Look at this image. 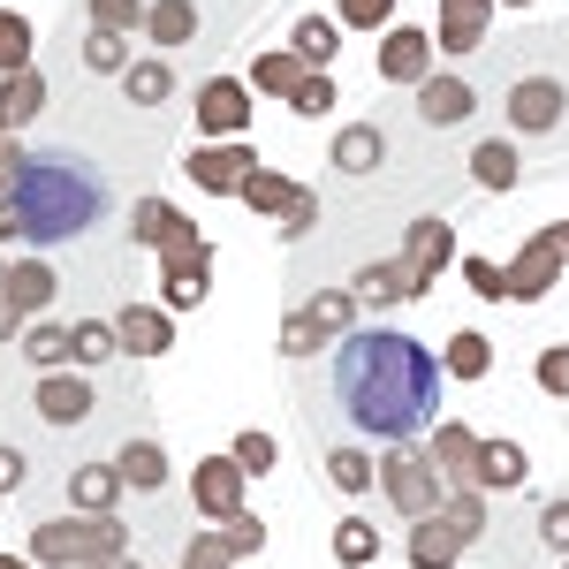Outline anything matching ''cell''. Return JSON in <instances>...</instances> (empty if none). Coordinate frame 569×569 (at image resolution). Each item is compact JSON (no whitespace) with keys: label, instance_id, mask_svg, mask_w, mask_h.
I'll list each match as a JSON object with an SVG mask.
<instances>
[{"label":"cell","instance_id":"obj_8","mask_svg":"<svg viewBox=\"0 0 569 569\" xmlns=\"http://www.w3.org/2000/svg\"><path fill=\"white\" fill-rule=\"evenodd\" d=\"M243 486H251V471H243L236 456H206V463L190 471V501H198L206 525H236V517H243Z\"/></svg>","mask_w":569,"mask_h":569},{"label":"cell","instance_id":"obj_24","mask_svg":"<svg viewBox=\"0 0 569 569\" xmlns=\"http://www.w3.org/2000/svg\"><path fill=\"white\" fill-rule=\"evenodd\" d=\"M46 107V77L39 69H16V77H0V137H23V122Z\"/></svg>","mask_w":569,"mask_h":569},{"label":"cell","instance_id":"obj_9","mask_svg":"<svg viewBox=\"0 0 569 569\" xmlns=\"http://www.w3.org/2000/svg\"><path fill=\"white\" fill-rule=\"evenodd\" d=\"M31 410H39L46 426H84L91 410H99V395H91V372H77V365H61V372H39V388H31Z\"/></svg>","mask_w":569,"mask_h":569},{"label":"cell","instance_id":"obj_7","mask_svg":"<svg viewBox=\"0 0 569 569\" xmlns=\"http://www.w3.org/2000/svg\"><path fill=\"white\" fill-rule=\"evenodd\" d=\"M562 114H569V84L562 77H517L509 84V130L517 137H547V130H562Z\"/></svg>","mask_w":569,"mask_h":569},{"label":"cell","instance_id":"obj_52","mask_svg":"<svg viewBox=\"0 0 569 569\" xmlns=\"http://www.w3.org/2000/svg\"><path fill=\"white\" fill-rule=\"evenodd\" d=\"M23 236V213H16V198H0V243H16Z\"/></svg>","mask_w":569,"mask_h":569},{"label":"cell","instance_id":"obj_11","mask_svg":"<svg viewBox=\"0 0 569 569\" xmlns=\"http://www.w3.org/2000/svg\"><path fill=\"white\" fill-rule=\"evenodd\" d=\"M259 547H266V525L251 517V509H243L236 525H220V531H198V539L182 547V562H176V569H236L243 555H259Z\"/></svg>","mask_w":569,"mask_h":569},{"label":"cell","instance_id":"obj_43","mask_svg":"<svg viewBox=\"0 0 569 569\" xmlns=\"http://www.w3.org/2000/svg\"><path fill=\"white\" fill-rule=\"evenodd\" d=\"M335 23H342V31H388L395 0H335Z\"/></svg>","mask_w":569,"mask_h":569},{"label":"cell","instance_id":"obj_57","mask_svg":"<svg viewBox=\"0 0 569 569\" xmlns=\"http://www.w3.org/2000/svg\"><path fill=\"white\" fill-rule=\"evenodd\" d=\"M562 569H569V555H562Z\"/></svg>","mask_w":569,"mask_h":569},{"label":"cell","instance_id":"obj_4","mask_svg":"<svg viewBox=\"0 0 569 569\" xmlns=\"http://www.w3.org/2000/svg\"><path fill=\"white\" fill-rule=\"evenodd\" d=\"M130 547V531H122V517H46L39 531H31V562L39 569H91L107 562V555H122Z\"/></svg>","mask_w":569,"mask_h":569},{"label":"cell","instance_id":"obj_17","mask_svg":"<svg viewBox=\"0 0 569 569\" xmlns=\"http://www.w3.org/2000/svg\"><path fill=\"white\" fill-rule=\"evenodd\" d=\"M53 297H61V273H53L46 259H16V266H8V281H0V305L16 311V319H39Z\"/></svg>","mask_w":569,"mask_h":569},{"label":"cell","instance_id":"obj_10","mask_svg":"<svg viewBox=\"0 0 569 569\" xmlns=\"http://www.w3.org/2000/svg\"><path fill=\"white\" fill-rule=\"evenodd\" d=\"M251 168H259V152H251V144H243V137H228V144H198V152H190V160H182V176L198 182V190H206V198H236V190H243V176H251Z\"/></svg>","mask_w":569,"mask_h":569},{"label":"cell","instance_id":"obj_44","mask_svg":"<svg viewBox=\"0 0 569 569\" xmlns=\"http://www.w3.org/2000/svg\"><path fill=\"white\" fill-rule=\"evenodd\" d=\"M91 31H144V0H91Z\"/></svg>","mask_w":569,"mask_h":569},{"label":"cell","instance_id":"obj_49","mask_svg":"<svg viewBox=\"0 0 569 569\" xmlns=\"http://www.w3.org/2000/svg\"><path fill=\"white\" fill-rule=\"evenodd\" d=\"M539 388L555 395V402H569V342H555V350H539Z\"/></svg>","mask_w":569,"mask_h":569},{"label":"cell","instance_id":"obj_28","mask_svg":"<svg viewBox=\"0 0 569 569\" xmlns=\"http://www.w3.org/2000/svg\"><path fill=\"white\" fill-rule=\"evenodd\" d=\"M289 46H297L305 69H335V53H342V23H327V16H297Z\"/></svg>","mask_w":569,"mask_h":569},{"label":"cell","instance_id":"obj_56","mask_svg":"<svg viewBox=\"0 0 569 569\" xmlns=\"http://www.w3.org/2000/svg\"><path fill=\"white\" fill-rule=\"evenodd\" d=\"M0 281H8V259H0Z\"/></svg>","mask_w":569,"mask_h":569},{"label":"cell","instance_id":"obj_42","mask_svg":"<svg viewBox=\"0 0 569 569\" xmlns=\"http://www.w3.org/2000/svg\"><path fill=\"white\" fill-rule=\"evenodd\" d=\"M531 539H539V547H547L555 562L569 555V493H555V501H539V531H531Z\"/></svg>","mask_w":569,"mask_h":569},{"label":"cell","instance_id":"obj_12","mask_svg":"<svg viewBox=\"0 0 569 569\" xmlns=\"http://www.w3.org/2000/svg\"><path fill=\"white\" fill-rule=\"evenodd\" d=\"M206 289H213V243H206V236L160 259V305H168V311L206 305Z\"/></svg>","mask_w":569,"mask_h":569},{"label":"cell","instance_id":"obj_37","mask_svg":"<svg viewBox=\"0 0 569 569\" xmlns=\"http://www.w3.org/2000/svg\"><path fill=\"white\" fill-rule=\"evenodd\" d=\"M327 342H335V335L319 327V311H311V305L281 319V357H311V350H327Z\"/></svg>","mask_w":569,"mask_h":569},{"label":"cell","instance_id":"obj_55","mask_svg":"<svg viewBox=\"0 0 569 569\" xmlns=\"http://www.w3.org/2000/svg\"><path fill=\"white\" fill-rule=\"evenodd\" d=\"M501 8H531V0H501Z\"/></svg>","mask_w":569,"mask_h":569},{"label":"cell","instance_id":"obj_16","mask_svg":"<svg viewBox=\"0 0 569 569\" xmlns=\"http://www.w3.org/2000/svg\"><path fill=\"white\" fill-rule=\"evenodd\" d=\"M114 342H122V357H160V350H176V311H168V305H130V311H114Z\"/></svg>","mask_w":569,"mask_h":569},{"label":"cell","instance_id":"obj_30","mask_svg":"<svg viewBox=\"0 0 569 569\" xmlns=\"http://www.w3.org/2000/svg\"><path fill=\"white\" fill-rule=\"evenodd\" d=\"M144 39L152 46H190L198 39V8H190V0H152V8H144Z\"/></svg>","mask_w":569,"mask_h":569},{"label":"cell","instance_id":"obj_5","mask_svg":"<svg viewBox=\"0 0 569 569\" xmlns=\"http://www.w3.org/2000/svg\"><path fill=\"white\" fill-rule=\"evenodd\" d=\"M380 486H388V501L418 525V517H433L440 501H448V479H440L433 448H418V440H395L388 456H380Z\"/></svg>","mask_w":569,"mask_h":569},{"label":"cell","instance_id":"obj_29","mask_svg":"<svg viewBox=\"0 0 569 569\" xmlns=\"http://www.w3.org/2000/svg\"><path fill=\"white\" fill-rule=\"evenodd\" d=\"M107 357H122L114 319H77V327H69V365H77V372H99Z\"/></svg>","mask_w":569,"mask_h":569},{"label":"cell","instance_id":"obj_27","mask_svg":"<svg viewBox=\"0 0 569 569\" xmlns=\"http://www.w3.org/2000/svg\"><path fill=\"white\" fill-rule=\"evenodd\" d=\"M114 471H122V486H137V493H160V486H168V448H160V440H122Z\"/></svg>","mask_w":569,"mask_h":569},{"label":"cell","instance_id":"obj_21","mask_svg":"<svg viewBox=\"0 0 569 569\" xmlns=\"http://www.w3.org/2000/svg\"><path fill=\"white\" fill-rule=\"evenodd\" d=\"M525 479H531V456L517 440H479V471H471L479 493H517Z\"/></svg>","mask_w":569,"mask_h":569},{"label":"cell","instance_id":"obj_13","mask_svg":"<svg viewBox=\"0 0 569 569\" xmlns=\"http://www.w3.org/2000/svg\"><path fill=\"white\" fill-rule=\"evenodd\" d=\"M433 61H440V46L433 31H410V23H388V46H380V84H426L433 77Z\"/></svg>","mask_w":569,"mask_h":569},{"label":"cell","instance_id":"obj_15","mask_svg":"<svg viewBox=\"0 0 569 569\" xmlns=\"http://www.w3.org/2000/svg\"><path fill=\"white\" fill-rule=\"evenodd\" d=\"M130 236L144 243V251H182V243H198V220L182 213V206H168V198H137V213H130Z\"/></svg>","mask_w":569,"mask_h":569},{"label":"cell","instance_id":"obj_19","mask_svg":"<svg viewBox=\"0 0 569 569\" xmlns=\"http://www.w3.org/2000/svg\"><path fill=\"white\" fill-rule=\"evenodd\" d=\"M486 23H493V0H440L433 46H440V53H479V46H486Z\"/></svg>","mask_w":569,"mask_h":569},{"label":"cell","instance_id":"obj_23","mask_svg":"<svg viewBox=\"0 0 569 569\" xmlns=\"http://www.w3.org/2000/svg\"><path fill=\"white\" fill-rule=\"evenodd\" d=\"M114 501H122V471H114V463H77V471H69V509L114 517Z\"/></svg>","mask_w":569,"mask_h":569},{"label":"cell","instance_id":"obj_51","mask_svg":"<svg viewBox=\"0 0 569 569\" xmlns=\"http://www.w3.org/2000/svg\"><path fill=\"white\" fill-rule=\"evenodd\" d=\"M23 479H31L23 448H0V493H23Z\"/></svg>","mask_w":569,"mask_h":569},{"label":"cell","instance_id":"obj_14","mask_svg":"<svg viewBox=\"0 0 569 569\" xmlns=\"http://www.w3.org/2000/svg\"><path fill=\"white\" fill-rule=\"evenodd\" d=\"M448 251H456V228H448V220H410V243H402V273H410V281H418V297H426V289H433L440 273H448Z\"/></svg>","mask_w":569,"mask_h":569},{"label":"cell","instance_id":"obj_18","mask_svg":"<svg viewBox=\"0 0 569 569\" xmlns=\"http://www.w3.org/2000/svg\"><path fill=\"white\" fill-rule=\"evenodd\" d=\"M418 114H426V130H456V122H471L479 114V91L463 84V77H426L418 84Z\"/></svg>","mask_w":569,"mask_h":569},{"label":"cell","instance_id":"obj_20","mask_svg":"<svg viewBox=\"0 0 569 569\" xmlns=\"http://www.w3.org/2000/svg\"><path fill=\"white\" fill-rule=\"evenodd\" d=\"M426 448H433V463H440V479H448V493H456V486H471V471H479V433H471V426H456V418L440 426V418H433Z\"/></svg>","mask_w":569,"mask_h":569},{"label":"cell","instance_id":"obj_33","mask_svg":"<svg viewBox=\"0 0 569 569\" xmlns=\"http://www.w3.org/2000/svg\"><path fill=\"white\" fill-rule=\"evenodd\" d=\"M357 297H372V305H418V281L402 273V259H388V266L357 273Z\"/></svg>","mask_w":569,"mask_h":569},{"label":"cell","instance_id":"obj_32","mask_svg":"<svg viewBox=\"0 0 569 569\" xmlns=\"http://www.w3.org/2000/svg\"><path fill=\"white\" fill-rule=\"evenodd\" d=\"M122 91H130V107H168L176 99V69L168 61H130L122 69Z\"/></svg>","mask_w":569,"mask_h":569},{"label":"cell","instance_id":"obj_26","mask_svg":"<svg viewBox=\"0 0 569 569\" xmlns=\"http://www.w3.org/2000/svg\"><path fill=\"white\" fill-rule=\"evenodd\" d=\"M311 69L305 61H297V46H266L259 61H251V77H243V84L251 91H273V99H297V84H305Z\"/></svg>","mask_w":569,"mask_h":569},{"label":"cell","instance_id":"obj_53","mask_svg":"<svg viewBox=\"0 0 569 569\" xmlns=\"http://www.w3.org/2000/svg\"><path fill=\"white\" fill-rule=\"evenodd\" d=\"M91 569H137V555L122 547V555H107V562H91Z\"/></svg>","mask_w":569,"mask_h":569},{"label":"cell","instance_id":"obj_41","mask_svg":"<svg viewBox=\"0 0 569 569\" xmlns=\"http://www.w3.org/2000/svg\"><path fill=\"white\" fill-rule=\"evenodd\" d=\"M486 365H493V342H486V335H456V342H448V372H456V380H486Z\"/></svg>","mask_w":569,"mask_h":569},{"label":"cell","instance_id":"obj_46","mask_svg":"<svg viewBox=\"0 0 569 569\" xmlns=\"http://www.w3.org/2000/svg\"><path fill=\"white\" fill-rule=\"evenodd\" d=\"M463 281H471V289H479L486 305H509V273H501V266H493V259H479V251H471V259H463Z\"/></svg>","mask_w":569,"mask_h":569},{"label":"cell","instance_id":"obj_45","mask_svg":"<svg viewBox=\"0 0 569 569\" xmlns=\"http://www.w3.org/2000/svg\"><path fill=\"white\" fill-rule=\"evenodd\" d=\"M289 107H297V114H311V122H319V114H327V107H342V91H335V77H327V69H311L305 84H297V99H289Z\"/></svg>","mask_w":569,"mask_h":569},{"label":"cell","instance_id":"obj_50","mask_svg":"<svg viewBox=\"0 0 569 569\" xmlns=\"http://www.w3.org/2000/svg\"><path fill=\"white\" fill-rule=\"evenodd\" d=\"M23 160H31V152H23V137H0V198L16 190V176H23Z\"/></svg>","mask_w":569,"mask_h":569},{"label":"cell","instance_id":"obj_3","mask_svg":"<svg viewBox=\"0 0 569 569\" xmlns=\"http://www.w3.org/2000/svg\"><path fill=\"white\" fill-rule=\"evenodd\" d=\"M479 531H486L479 486H456L433 517H418V525H410V569H456L471 547H479Z\"/></svg>","mask_w":569,"mask_h":569},{"label":"cell","instance_id":"obj_2","mask_svg":"<svg viewBox=\"0 0 569 569\" xmlns=\"http://www.w3.org/2000/svg\"><path fill=\"white\" fill-rule=\"evenodd\" d=\"M16 213H23V243H77L107 220V176L84 152H31L16 176Z\"/></svg>","mask_w":569,"mask_h":569},{"label":"cell","instance_id":"obj_1","mask_svg":"<svg viewBox=\"0 0 569 569\" xmlns=\"http://www.w3.org/2000/svg\"><path fill=\"white\" fill-rule=\"evenodd\" d=\"M335 402L365 440H426L440 418V357L402 327H350L335 342Z\"/></svg>","mask_w":569,"mask_h":569},{"label":"cell","instance_id":"obj_25","mask_svg":"<svg viewBox=\"0 0 569 569\" xmlns=\"http://www.w3.org/2000/svg\"><path fill=\"white\" fill-rule=\"evenodd\" d=\"M471 182H479V190H517V182H525L517 144H509V137H479V144H471Z\"/></svg>","mask_w":569,"mask_h":569},{"label":"cell","instance_id":"obj_6","mask_svg":"<svg viewBox=\"0 0 569 569\" xmlns=\"http://www.w3.org/2000/svg\"><path fill=\"white\" fill-rule=\"evenodd\" d=\"M251 130V84L243 77H206L198 84V144H228Z\"/></svg>","mask_w":569,"mask_h":569},{"label":"cell","instance_id":"obj_35","mask_svg":"<svg viewBox=\"0 0 569 569\" xmlns=\"http://www.w3.org/2000/svg\"><path fill=\"white\" fill-rule=\"evenodd\" d=\"M327 479L342 486V493H372L380 486V463L365 448H327Z\"/></svg>","mask_w":569,"mask_h":569},{"label":"cell","instance_id":"obj_22","mask_svg":"<svg viewBox=\"0 0 569 569\" xmlns=\"http://www.w3.org/2000/svg\"><path fill=\"white\" fill-rule=\"evenodd\" d=\"M335 168H342V176H380V168H388V130H380V122L335 130Z\"/></svg>","mask_w":569,"mask_h":569},{"label":"cell","instance_id":"obj_48","mask_svg":"<svg viewBox=\"0 0 569 569\" xmlns=\"http://www.w3.org/2000/svg\"><path fill=\"white\" fill-rule=\"evenodd\" d=\"M311 228H319V190H311V182H305V190H297V206L281 213V236H289V243H305Z\"/></svg>","mask_w":569,"mask_h":569},{"label":"cell","instance_id":"obj_39","mask_svg":"<svg viewBox=\"0 0 569 569\" xmlns=\"http://www.w3.org/2000/svg\"><path fill=\"white\" fill-rule=\"evenodd\" d=\"M311 311H319V327L342 342V335L357 327V289H319V297H311Z\"/></svg>","mask_w":569,"mask_h":569},{"label":"cell","instance_id":"obj_54","mask_svg":"<svg viewBox=\"0 0 569 569\" xmlns=\"http://www.w3.org/2000/svg\"><path fill=\"white\" fill-rule=\"evenodd\" d=\"M0 569H39V562H23V555H0Z\"/></svg>","mask_w":569,"mask_h":569},{"label":"cell","instance_id":"obj_34","mask_svg":"<svg viewBox=\"0 0 569 569\" xmlns=\"http://www.w3.org/2000/svg\"><path fill=\"white\" fill-rule=\"evenodd\" d=\"M31 46H39V31H31V16H23V8H0V77L31 69Z\"/></svg>","mask_w":569,"mask_h":569},{"label":"cell","instance_id":"obj_38","mask_svg":"<svg viewBox=\"0 0 569 569\" xmlns=\"http://www.w3.org/2000/svg\"><path fill=\"white\" fill-rule=\"evenodd\" d=\"M84 69L122 77V69H130V39H122V31H91V39H84Z\"/></svg>","mask_w":569,"mask_h":569},{"label":"cell","instance_id":"obj_36","mask_svg":"<svg viewBox=\"0 0 569 569\" xmlns=\"http://www.w3.org/2000/svg\"><path fill=\"white\" fill-rule=\"evenodd\" d=\"M335 555H342L350 569H372L380 562V531L365 525V517H342V525H335Z\"/></svg>","mask_w":569,"mask_h":569},{"label":"cell","instance_id":"obj_47","mask_svg":"<svg viewBox=\"0 0 569 569\" xmlns=\"http://www.w3.org/2000/svg\"><path fill=\"white\" fill-rule=\"evenodd\" d=\"M228 456H236V463H243L251 479H266V471L281 463V448H273V433H243V440H236V448H228Z\"/></svg>","mask_w":569,"mask_h":569},{"label":"cell","instance_id":"obj_40","mask_svg":"<svg viewBox=\"0 0 569 569\" xmlns=\"http://www.w3.org/2000/svg\"><path fill=\"white\" fill-rule=\"evenodd\" d=\"M23 357H31L39 372H61V365H69V327H31V335H23Z\"/></svg>","mask_w":569,"mask_h":569},{"label":"cell","instance_id":"obj_31","mask_svg":"<svg viewBox=\"0 0 569 569\" xmlns=\"http://www.w3.org/2000/svg\"><path fill=\"white\" fill-rule=\"evenodd\" d=\"M297 190H305V182H289V176H273V168H251V176H243V190H236V198H243V206H251V213H289V206H297Z\"/></svg>","mask_w":569,"mask_h":569}]
</instances>
